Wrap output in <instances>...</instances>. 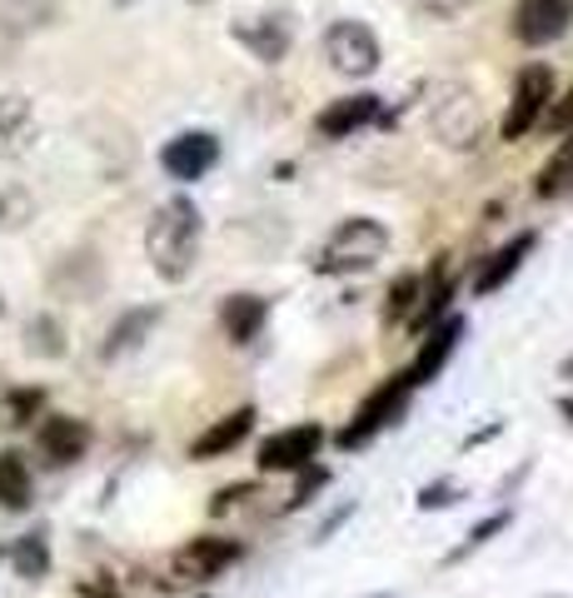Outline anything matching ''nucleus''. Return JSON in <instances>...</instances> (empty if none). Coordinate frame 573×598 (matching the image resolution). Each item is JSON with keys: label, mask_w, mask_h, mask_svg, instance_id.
<instances>
[{"label": "nucleus", "mask_w": 573, "mask_h": 598, "mask_svg": "<svg viewBox=\"0 0 573 598\" xmlns=\"http://www.w3.org/2000/svg\"><path fill=\"white\" fill-rule=\"evenodd\" d=\"M534 245H538V235L534 230H524V235H514L503 249H493L489 259H484V270H479V280H474V294H493V290H503V284L519 274V265H524L528 255H534Z\"/></svg>", "instance_id": "nucleus-15"}, {"label": "nucleus", "mask_w": 573, "mask_h": 598, "mask_svg": "<svg viewBox=\"0 0 573 598\" xmlns=\"http://www.w3.org/2000/svg\"><path fill=\"white\" fill-rule=\"evenodd\" d=\"M160 325V309H130V315H120L115 319V329L106 334V344H100V359H120L125 350H141L145 344V334Z\"/></svg>", "instance_id": "nucleus-18"}, {"label": "nucleus", "mask_w": 573, "mask_h": 598, "mask_svg": "<svg viewBox=\"0 0 573 598\" xmlns=\"http://www.w3.org/2000/svg\"><path fill=\"white\" fill-rule=\"evenodd\" d=\"M240 559H245V544H234V539H190L180 549V569L190 578H220Z\"/></svg>", "instance_id": "nucleus-13"}, {"label": "nucleus", "mask_w": 573, "mask_h": 598, "mask_svg": "<svg viewBox=\"0 0 573 598\" xmlns=\"http://www.w3.org/2000/svg\"><path fill=\"white\" fill-rule=\"evenodd\" d=\"M160 164L170 180H205L220 164V141H215L210 130H185V135H175V141L160 150Z\"/></svg>", "instance_id": "nucleus-9"}, {"label": "nucleus", "mask_w": 573, "mask_h": 598, "mask_svg": "<svg viewBox=\"0 0 573 598\" xmlns=\"http://www.w3.org/2000/svg\"><path fill=\"white\" fill-rule=\"evenodd\" d=\"M199 240H205V215L190 195H170L155 210L150 230H145V249H150V265L164 284H180L199 259Z\"/></svg>", "instance_id": "nucleus-1"}, {"label": "nucleus", "mask_w": 573, "mask_h": 598, "mask_svg": "<svg viewBox=\"0 0 573 598\" xmlns=\"http://www.w3.org/2000/svg\"><path fill=\"white\" fill-rule=\"evenodd\" d=\"M459 499L454 484H429V489H419V509H449Z\"/></svg>", "instance_id": "nucleus-29"}, {"label": "nucleus", "mask_w": 573, "mask_h": 598, "mask_svg": "<svg viewBox=\"0 0 573 598\" xmlns=\"http://www.w3.org/2000/svg\"><path fill=\"white\" fill-rule=\"evenodd\" d=\"M31 493H36V484H31L25 459L21 454H0V504L5 509H31Z\"/></svg>", "instance_id": "nucleus-20"}, {"label": "nucleus", "mask_w": 573, "mask_h": 598, "mask_svg": "<svg viewBox=\"0 0 573 598\" xmlns=\"http://www.w3.org/2000/svg\"><path fill=\"white\" fill-rule=\"evenodd\" d=\"M234 36L245 40L249 56L265 60V65L284 60V50H290V25H284L280 15H265V21H240V25H234Z\"/></svg>", "instance_id": "nucleus-17"}, {"label": "nucleus", "mask_w": 573, "mask_h": 598, "mask_svg": "<svg viewBox=\"0 0 573 598\" xmlns=\"http://www.w3.org/2000/svg\"><path fill=\"white\" fill-rule=\"evenodd\" d=\"M553 95V71L549 65H524L514 85V100H509V115H503V141H524L528 130L544 120V106Z\"/></svg>", "instance_id": "nucleus-8"}, {"label": "nucleus", "mask_w": 573, "mask_h": 598, "mask_svg": "<svg viewBox=\"0 0 573 598\" xmlns=\"http://www.w3.org/2000/svg\"><path fill=\"white\" fill-rule=\"evenodd\" d=\"M389 249V230L379 220H369V215H354V220H344L334 235L325 240V249H319L315 270L319 274H364L375 270V259Z\"/></svg>", "instance_id": "nucleus-2"}, {"label": "nucleus", "mask_w": 573, "mask_h": 598, "mask_svg": "<svg viewBox=\"0 0 573 598\" xmlns=\"http://www.w3.org/2000/svg\"><path fill=\"white\" fill-rule=\"evenodd\" d=\"M468 334V319L464 315H444L434 329H424L419 334V354H414V364L404 369V379H410V389H424V385H434V379L444 375V364L454 359V350H459V340Z\"/></svg>", "instance_id": "nucleus-7"}, {"label": "nucleus", "mask_w": 573, "mask_h": 598, "mask_svg": "<svg viewBox=\"0 0 573 598\" xmlns=\"http://www.w3.org/2000/svg\"><path fill=\"white\" fill-rule=\"evenodd\" d=\"M255 419H259V410L255 404H240L234 414H224V419H215L205 435L190 444V459L195 464H210V459H224L230 449H240L249 439V429H255Z\"/></svg>", "instance_id": "nucleus-11"}, {"label": "nucleus", "mask_w": 573, "mask_h": 598, "mask_svg": "<svg viewBox=\"0 0 573 598\" xmlns=\"http://www.w3.org/2000/svg\"><path fill=\"white\" fill-rule=\"evenodd\" d=\"M439 95H444V100H434V110H429L434 135H439L449 150H468V145L479 141V130H484L479 100H474L468 90H459V85H439Z\"/></svg>", "instance_id": "nucleus-5"}, {"label": "nucleus", "mask_w": 573, "mask_h": 598, "mask_svg": "<svg viewBox=\"0 0 573 598\" xmlns=\"http://www.w3.org/2000/svg\"><path fill=\"white\" fill-rule=\"evenodd\" d=\"M85 449H90V429H85L81 419H71V414H50V419L40 424V454H46L50 464H75Z\"/></svg>", "instance_id": "nucleus-14"}, {"label": "nucleus", "mask_w": 573, "mask_h": 598, "mask_svg": "<svg viewBox=\"0 0 573 598\" xmlns=\"http://www.w3.org/2000/svg\"><path fill=\"white\" fill-rule=\"evenodd\" d=\"M410 379L404 375H394V379H385V385L375 389V394L364 399L359 410H354V419L344 424L340 435H334V444L340 449H364L369 444V439L379 435V429H389V424L399 419V414H404V404H410Z\"/></svg>", "instance_id": "nucleus-3"}, {"label": "nucleus", "mask_w": 573, "mask_h": 598, "mask_svg": "<svg viewBox=\"0 0 573 598\" xmlns=\"http://www.w3.org/2000/svg\"><path fill=\"white\" fill-rule=\"evenodd\" d=\"M81 594H85V598H115V588H110V584H106V588H100V584H85Z\"/></svg>", "instance_id": "nucleus-33"}, {"label": "nucleus", "mask_w": 573, "mask_h": 598, "mask_svg": "<svg viewBox=\"0 0 573 598\" xmlns=\"http://www.w3.org/2000/svg\"><path fill=\"white\" fill-rule=\"evenodd\" d=\"M325 484H329V469H325V464H305V469H300V489H294V499H290L284 509H290V514H294V509H305L309 499L325 489Z\"/></svg>", "instance_id": "nucleus-26"}, {"label": "nucleus", "mask_w": 573, "mask_h": 598, "mask_svg": "<svg viewBox=\"0 0 573 598\" xmlns=\"http://www.w3.org/2000/svg\"><path fill=\"white\" fill-rule=\"evenodd\" d=\"M11 563H15V574L21 578H46L50 574V539L46 534H25V539H15L11 549Z\"/></svg>", "instance_id": "nucleus-21"}, {"label": "nucleus", "mask_w": 573, "mask_h": 598, "mask_svg": "<svg viewBox=\"0 0 573 598\" xmlns=\"http://www.w3.org/2000/svg\"><path fill=\"white\" fill-rule=\"evenodd\" d=\"M245 493H255V484H234V489H220L215 493V504H210V514H224V509H234Z\"/></svg>", "instance_id": "nucleus-31"}, {"label": "nucleus", "mask_w": 573, "mask_h": 598, "mask_svg": "<svg viewBox=\"0 0 573 598\" xmlns=\"http://www.w3.org/2000/svg\"><path fill=\"white\" fill-rule=\"evenodd\" d=\"M454 284H424V300H419V305H414V309H419V315H414L410 319V334H414V340H419V334H424V329H434V325H439V319H444L449 315V305H454Z\"/></svg>", "instance_id": "nucleus-22"}, {"label": "nucleus", "mask_w": 573, "mask_h": 598, "mask_svg": "<svg viewBox=\"0 0 573 598\" xmlns=\"http://www.w3.org/2000/svg\"><path fill=\"white\" fill-rule=\"evenodd\" d=\"M385 115V100L379 95H344V100H334L329 110H319V135L325 141H344V135H354V130L375 125V120Z\"/></svg>", "instance_id": "nucleus-12"}, {"label": "nucleus", "mask_w": 573, "mask_h": 598, "mask_svg": "<svg viewBox=\"0 0 573 598\" xmlns=\"http://www.w3.org/2000/svg\"><path fill=\"white\" fill-rule=\"evenodd\" d=\"M573 25V0H519L514 36L524 46H553Z\"/></svg>", "instance_id": "nucleus-10"}, {"label": "nucleus", "mask_w": 573, "mask_h": 598, "mask_svg": "<svg viewBox=\"0 0 573 598\" xmlns=\"http://www.w3.org/2000/svg\"><path fill=\"white\" fill-rule=\"evenodd\" d=\"M40 404H46L40 389H15L11 394V424H31L40 414Z\"/></svg>", "instance_id": "nucleus-27"}, {"label": "nucleus", "mask_w": 573, "mask_h": 598, "mask_svg": "<svg viewBox=\"0 0 573 598\" xmlns=\"http://www.w3.org/2000/svg\"><path fill=\"white\" fill-rule=\"evenodd\" d=\"M559 375H563V379H573V354H569V359H563V369H559Z\"/></svg>", "instance_id": "nucleus-35"}, {"label": "nucleus", "mask_w": 573, "mask_h": 598, "mask_svg": "<svg viewBox=\"0 0 573 598\" xmlns=\"http://www.w3.org/2000/svg\"><path fill=\"white\" fill-rule=\"evenodd\" d=\"M265 319H269V300H259V294H230L220 305V325L230 334V344H249L265 329Z\"/></svg>", "instance_id": "nucleus-16"}, {"label": "nucleus", "mask_w": 573, "mask_h": 598, "mask_svg": "<svg viewBox=\"0 0 573 598\" xmlns=\"http://www.w3.org/2000/svg\"><path fill=\"white\" fill-rule=\"evenodd\" d=\"M0 309H5V305H0Z\"/></svg>", "instance_id": "nucleus-37"}, {"label": "nucleus", "mask_w": 573, "mask_h": 598, "mask_svg": "<svg viewBox=\"0 0 573 598\" xmlns=\"http://www.w3.org/2000/svg\"><path fill=\"white\" fill-rule=\"evenodd\" d=\"M25 115H31V106H25L21 95H5V100H0V135L21 130V125H25Z\"/></svg>", "instance_id": "nucleus-28"}, {"label": "nucleus", "mask_w": 573, "mask_h": 598, "mask_svg": "<svg viewBox=\"0 0 573 598\" xmlns=\"http://www.w3.org/2000/svg\"><path fill=\"white\" fill-rule=\"evenodd\" d=\"M509 518H514V514L503 509V514H489V518H484V524H474V534H468V539L459 544V549L449 553L444 563H459V559H468V553H474V549H484V544H489L493 534H503V528H509Z\"/></svg>", "instance_id": "nucleus-25"}, {"label": "nucleus", "mask_w": 573, "mask_h": 598, "mask_svg": "<svg viewBox=\"0 0 573 598\" xmlns=\"http://www.w3.org/2000/svg\"><path fill=\"white\" fill-rule=\"evenodd\" d=\"M559 410H563V414H569V424H573V399H569V394H563V399H559Z\"/></svg>", "instance_id": "nucleus-34"}, {"label": "nucleus", "mask_w": 573, "mask_h": 598, "mask_svg": "<svg viewBox=\"0 0 573 598\" xmlns=\"http://www.w3.org/2000/svg\"><path fill=\"white\" fill-rule=\"evenodd\" d=\"M375 598H389V594H375Z\"/></svg>", "instance_id": "nucleus-36"}, {"label": "nucleus", "mask_w": 573, "mask_h": 598, "mask_svg": "<svg viewBox=\"0 0 573 598\" xmlns=\"http://www.w3.org/2000/svg\"><path fill=\"white\" fill-rule=\"evenodd\" d=\"M25 340H31V354H40V359H60V354H65V329H60V319H50V315L31 319Z\"/></svg>", "instance_id": "nucleus-24"}, {"label": "nucleus", "mask_w": 573, "mask_h": 598, "mask_svg": "<svg viewBox=\"0 0 573 598\" xmlns=\"http://www.w3.org/2000/svg\"><path fill=\"white\" fill-rule=\"evenodd\" d=\"M419 300H424V274H414V270L399 274V280L389 284V294H385V325H399Z\"/></svg>", "instance_id": "nucleus-23"}, {"label": "nucleus", "mask_w": 573, "mask_h": 598, "mask_svg": "<svg viewBox=\"0 0 573 598\" xmlns=\"http://www.w3.org/2000/svg\"><path fill=\"white\" fill-rule=\"evenodd\" d=\"M325 56H329V65H334L340 75H350V81H364V75L379 71V40L364 21H334L329 25Z\"/></svg>", "instance_id": "nucleus-4"}, {"label": "nucleus", "mask_w": 573, "mask_h": 598, "mask_svg": "<svg viewBox=\"0 0 573 598\" xmlns=\"http://www.w3.org/2000/svg\"><path fill=\"white\" fill-rule=\"evenodd\" d=\"M569 185H573V130H563V145L553 150V160L538 170L534 195H538V199H559Z\"/></svg>", "instance_id": "nucleus-19"}, {"label": "nucleus", "mask_w": 573, "mask_h": 598, "mask_svg": "<svg viewBox=\"0 0 573 598\" xmlns=\"http://www.w3.org/2000/svg\"><path fill=\"white\" fill-rule=\"evenodd\" d=\"M538 125H549V130H573V85H569V95H563L559 106H553L549 115L538 120Z\"/></svg>", "instance_id": "nucleus-30"}, {"label": "nucleus", "mask_w": 573, "mask_h": 598, "mask_svg": "<svg viewBox=\"0 0 573 598\" xmlns=\"http://www.w3.org/2000/svg\"><path fill=\"white\" fill-rule=\"evenodd\" d=\"M350 514H354V504L334 509V514H329V518H325V528H319V539H329V534H334V528H340V524H344V518H350Z\"/></svg>", "instance_id": "nucleus-32"}, {"label": "nucleus", "mask_w": 573, "mask_h": 598, "mask_svg": "<svg viewBox=\"0 0 573 598\" xmlns=\"http://www.w3.org/2000/svg\"><path fill=\"white\" fill-rule=\"evenodd\" d=\"M319 444H325V429H319L315 419L305 424H290V429H280V435H269L265 444H259V469L265 474H300L305 464H315L319 459Z\"/></svg>", "instance_id": "nucleus-6"}]
</instances>
